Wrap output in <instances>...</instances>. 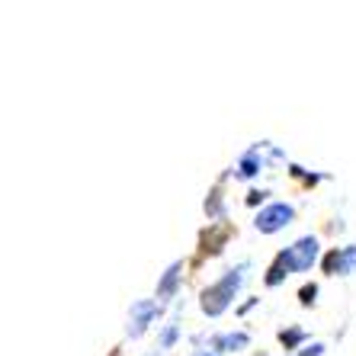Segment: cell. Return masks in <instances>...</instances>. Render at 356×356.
I'll return each instance as SVG.
<instances>
[{"mask_svg":"<svg viewBox=\"0 0 356 356\" xmlns=\"http://www.w3.org/2000/svg\"><path fill=\"white\" fill-rule=\"evenodd\" d=\"M238 282L241 276H225L218 286H212V289L202 292V308H206L209 315H222L225 308H228V302L234 298V289H238Z\"/></svg>","mask_w":356,"mask_h":356,"instance_id":"6da1fadb","label":"cell"},{"mask_svg":"<svg viewBox=\"0 0 356 356\" xmlns=\"http://www.w3.org/2000/svg\"><path fill=\"white\" fill-rule=\"evenodd\" d=\"M321 350H324L321 343H315V347H308V350H305V353H302V356H321Z\"/></svg>","mask_w":356,"mask_h":356,"instance_id":"52a82bcc","label":"cell"},{"mask_svg":"<svg viewBox=\"0 0 356 356\" xmlns=\"http://www.w3.org/2000/svg\"><path fill=\"white\" fill-rule=\"evenodd\" d=\"M343 257V273H350V270H356V248H350L347 254H340Z\"/></svg>","mask_w":356,"mask_h":356,"instance_id":"277c9868","label":"cell"},{"mask_svg":"<svg viewBox=\"0 0 356 356\" xmlns=\"http://www.w3.org/2000/svg\"><path fill=\"white\" fill-rule=\"evenodd\" d=\"M196 356H216V353H196Z\"/></svg>","mask_w":356,"mask_h":356,"instance_id":"ba28073f","label":"cell"},{"mask_svg":"<svg viewBox=\"0 0 356 356\" xmlns=\"http://www.w3.org/2000/svg\"><path fill=\"white\" fill-rule=\"evenodd\" d=\"M315 286H312V289H302V302H305V305H308V302H312V298H315Z\"/></svg>","mask_w":356,"mask_h":356,"instance_id":"8992f818","label":"cell"},{"mask_svg":"<svg viewBox=\"0 0 356 356\" xmlns=\"http://www.w3.org/2000/svg\"><path fill=\"white\" fill-rule=\"evenodd\" d=\"M302 340V331H289V334H282V343H286V350H292Z\"/></svg>","mask_w":356,"mask_h":356,"instance_id":"5b68a950","label":"cell"},{"mask_svg":"<svg viewBox=\"0 0 356 356\" xmlns=\"http://www.w3.org/2000/svg\"><path fill=\"white\" fill-rule=\"evenodd\" d=\"M154 315H158V305H154V302H138V305L132 308V324H135V327H129V334H132V337H138V334L151 324V318H154Z\"/></svg>","mask_w":356,"mask_h":356,"instance_id":"7a4b0ae2","label":"cell"},{"mask_svg":"<svg viewBox=\"0 0 356 356\" xmlns=\"http://www.w3.org/2000/svg\"><path fill=\"white\" fill-rule=\"evenodd\" d=\"M174 286H177V266L164 276V282H161V289H158V298H161V302H167V296L174 292Z\"/></svg>","mask_w":356,"mask_h":356,"instance_id":"3957f363","label":"cell"}]
</instances>
